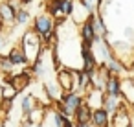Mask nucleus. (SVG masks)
<instances>
[{"instance_id":"f257e3e1","label":"nucleus","mask_w":134,"mask_h":127,"mask_svg":"<svg viewBox=\"0 0 134 127\" xmlns=\"http://www.w3.org/2000/svg\"><path fill=\"white\" fill-rule=\"evenodd\" d=\"M41 37L37 35V31H28L22 39V50L26 54V59L30 61L31 57H35L41 52Z\"/></svg>"},{"instance_id":"f03ea898","label":"nucleus","mask_w":134,"mask_h":127,"mask_svg":"<svg viewBox=\"0 0 134 127\" xmlns=\"http://www.w3.org/2000/svg\"><path fill=\"white\" fill-rule=\"evenodd\" d=\"M35 31H37V35L44 43H48L53 37V22H52V17H46V15L39 17L35 20Z\"/></svg>"},{"instance_id":"7ed1b4c3","label":"nucleus","mask_w":134,"mask_h":127,"mask_svg":"<svg viewBox=\"0 0 134 127\" xmlns=\"http://www.w3.org/2000/svg\"><path fill=\"white\" fill-rule=\"evenodd\" d=\"M81 35H83V41H85L86 44H92V43L96 41L97 31H96V28H94V19H92V17L85 20L83 30H81Z\"/></svg>"},{"instance_id":"20e7f679","label":"nucleus","mask_w":134,"mask_h":127,"mask_svg":"<svg viewBox=\"0 0 134 127\" xmlns=\"http://www.w3.org/2000/svg\"><path fill=\"white\" fill-rule=\"evenodd\" d=\"M81 105V98L77 96V94H68V96H64L63 98V110L64 112H72L74 109H77Z\"/></svg>"},{"instance_id":"39448f33","label":"nucleus","mask_w":134,"mask_h":127,"mask_svg":"<svg viewBox=\"0 0 134 127\" xmlns=\"http://www.w3.org/2000/svg\"><path fill=\"white\" fill-rule=\"evenodd\" d=\"M57 77H59V85H61V88H64V90H70L72 87H74V76H72V72H68V70H59V74H57Z\"/></svg>"},{"instance_id":"423d86ee","label":"nucleus","mask_w":134,"mask_h":127,"mask_svg":"<svg viewBox=\"0 0 134 127\" xmlns=\"http://www.w3.org/2000/svg\"><path fill=\"white\" fill-rule=\"evenodd\" d=\"M9 83L15 87V90H17V92H20V90H24V88L30 85V77H28L26 74H20V76L11 77V79H9Z\"/></svg>"},{"instance_id":"0eeeda50","label":"nucleus","mask_w":134,"mask_h":127,"mask_svg":"<svg viewBox=\"0 0 134 127\" xmlns=\"http://www.w3.org/2000/svg\"><path fill=\"white\" fill-rule=\"evenodd\" d=\"M92 120H94V125H96V127H107V120H108L107 110H105V109L94 110V112H92Z\"/></svg>"},{"instance_id":"6e6552de","label":"nucleus","mask_w":134,"mask_h":127,"mask_svg":"<svg viewBox=\"0 0 134 127\" xmlns=\"http://www.w3.org/2000/svg\"><path fill=\"white\" fill-rule=\"evenodd\" d=\"M75 118H77L79 123H86V121L90 120V107L85 105V103H81V105L75 109Z\"/></svg>"},{"instance_id":"1a4fd4ad","label":"nucleus","mask_w":134,"mask_h":127,"mask_svg":"<svg viewBox=\"0 0 134 127\" xmlns=\"http://www.w3.org/2000/svg\"><path fill=\"white\" fill-rule=\"evenodd\" d=\"M15 11L11 9L9 4H0V20H6V22H13L15 20Z\"/></svg>"},{"instance_id":"9d476101","label":"nucleus","mask_w":134,"mask_h":127,"mask_svg":"<svg viewBox=\"0 0 134 127\" xmlns=\"http://www.w3.org/2000/svg\"><path fill=\"white\" fill-rule=\"evenodd\" d=\"M9 59L13 61V65H24L28 59H26V54L22 48H13L11 54H9Z\"/></svg>"},{"instance_id":"9b49d317","label":"nucleus","mask_w":134,"mask_h":127,"mask_svg":"<svg viewBox=\"0 0 134 127\" xmlns=\"http://www.w3.org/2000/svg\"><path fill=\"white\" fill-rule=\"evenodd\" d=\"M107 90H108V96H119V79L118 77H108L107 81Z\"/></svg>"},{"instance_id":"f8f14e48","label":"nucleus","mask_w":134,"mask_h":127,"mask_svg":"<svg viewBox=\"0 0 134 127\" xmlns=\"http://www.w3.org/2000/svg\"><path fill=\"white\" fill-rule=\"evenodd\" d=\"M15 94H17V90H15V87H13L11 83H8V85L2 88V98H4V99H11Z\"/></svg>"},{"instance_id":"ddd939ff","label":"nucleus","mask_w":134,"mask_h":127,"mask_svg":"<svg viewBox=\"0 0 134 127\" xmlns=\"http://www.w3.org/2000/svg\"><path fill=\"white\" fill-rule=\"evenodd\" d=\"M114 123H116V127H127V123H129V116L121 110V114H116Z\"/></svg>"},{"instance_id":"4468645a","label":"nucleus","mask_w":134,"mask_h":127,"mask_svg":"<svg viewBox=\"0 0 134 127\" xmlns=\"http://www.w3.org/2000/svg\"><path fill=\"white\" fill-rule=\"evenodd\" d=\"M0 66H2L4 70H11V66H13V61H11L9 57H2V59H0Z\"/></svg>"},{"instance_id":"2eb2a0df","label":"nucleus","mask_w":134,"mask_h":127,"mask_svg":"<svg viewBox=\"0 0 134 127\" xmlns=\"http://www.w3.org/2000/svg\"><path fill=\"white\" fill-rule=\"evenodd\" d=\"M22 107H24L26 112H31V110H33V98H26L24 103H22Z\"/></svg>"},{"instance_id":"dca6fc26","label":"nucleus","mask_w":134,"mask_h":127,"mask_svg":"<svg viewBox=\"0 0 134 127\" xmlns=\"http://www.w3.org/2000/svg\"><path fill=\"white\" fill-rule=\"evenodd\" d=\"M15 19H17V20H19V22H20V24H24V22H26V20H28V13H26V11H22V9H20V11H17V15H15Z\"/></svg>"},{"instance_id":"f3484780","label":"nucleus","mask_w":134,"mask_h":127,"mask_svg":"<svg viewBox=\"0 0 134 127\" xmlns=\"http://www.w3.org/2000/svg\"><path fill=\"white\" fill-rule=\"evenodd\" d=\"M0 48H2V39H0Z\"/></svg>"},{"instance_id":"a211bd4d","label":"nucleus","mask_w":134,"mask_h":127,"mask_svg":"<svg viewBox=\"0 0 134 127\" xmlns=\"http://www.w3.org/2000/svg\"><path fill=\"white\" fill-rule=\"evenodd\" d=\"M0 92H2V87H0Z\"/></svg>"}]
</instances>
